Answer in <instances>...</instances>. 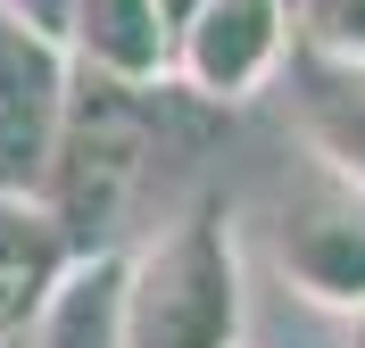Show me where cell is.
Instances as JSON below:
<instances>
[{
  "instance_id": "1",
  "label": "cell",
  "mask_w": 365,
  "mask_h": 348,
  "mask_svg": "<svg viewBox=\"0 0 365 348\" xmlns=\"http://www.w3.org/2000/svg\"><path fill=\"white\" fill-rule=\"evenodd\" d=\"M250 265L225 199L182 208L141 249H125V348H241Z\"/></svg>"
},
{
  "instance_id": "2",
  "label": "cell",
  "mask_w": 365,
  "mask_h": 348,
  "mask_svg": "<svg viewBox=\"0 0 365 348\" xmlns=\"http://www.w3.org/2000/svg\"><path fill=\"white\" fill-rule=\"evenodd\" d=\"M150 158V92H125L108 75L75 67L67 108H58V149H50V183H42V216L67 232V249H116L125 199L141 183Z\"/></svg>"
},
{
  "instance_id": "3",
  "label": "cell",
  "mask_w": 365,
  "mask_h": 348,
  "mask_svg": "<svg viewBox=\"0 0 365 348\" xmlns=\"http://www.w3.org/2000/svg\"><path fill=\"white\" fill-rule=\"evenodd\" d=\"M299 42V0H200L175 25L166 83L207 108H250Z\"/></svg>"
},
{
  "instance_id": "4",
  "label": "cell",
  "mask_w": 365,
  "mask_h": 348,
  "mask_svg": "<svg viewBox=\"0 0 365 348\" xmlns=\"http://www.w3.org/2000/svg\"><path fill=\"white\" fill-rule=\"evenodd\" d=\"M67 83H75L67 42L0 0V199H34L42 208Z\"/></svg>"
},
{
  "instance_id": "5",
  "label": "cell",
  "mask_w": 365,
  "mask_h": 348,
  "mask_svg": "<svg viewBox=\"0 0 365 348\" xmlns=\"http://www.w3.org/2000/svg\"><path fill=\"white\" fill-rule=\"evenodd\" d=\"M274 265L307 307L365 315V199H299L274 224Z\"/></svg>"
},
{
  "instance_id": "6",
  "label": "cell",
  "mask_w": 365,
  "mask_h": 348,
  "mask_svg": "<svg viewBox=\"0 0 365 348\" xmlns=\"http://www.w3.org/2000/svg\"><path fill=\"white\" fill-rule=\"evenodd\" d=\"M67 58L125 92H158L175 33H166L158 0H67Z\"/></svg>"
},
{
  "instance_id": "7",
  "label": "cell",
  "mask_w": 365,
  "mask_h": 348,
  "mask_svg": "<svg viewBox=\"0 0 365 348\" xmlns=\"http://www.w3.org/2000/svg\"><path fill=\"white\" fill-rule=\"evenodd\" d=\"M25 348H125V249L75 257L25 324Z\"/></svg>"
},
{
  "instance_id": "8",
  "label": "cell",
  "mask_w": 365,
  "mask_h": 348,
  "mask_svg": "<svg viewBox=\"0 0 365 348\" xmlns=\"http://www.w3.org/2000/svg\"><path fill=\"white\" fill-rule=\"evenodd\" d=\"M67 265H75L67 232L50 224L34 199H0V332H25V324H34Z\"/></svg>"
},
{
  "instance_id": "9",
  "label": "cell",
  "mask_w": 365,
  "mask_h": 348,
  "mask_svg": "<svg viewBox=\"0 0 365 348\" xmlns=\"http://www.w3.org/2000/svg\"><path fill=\"white\" fill-rule=\"evenodd\" d=\"M307 141L324 149L341 183L365 191V75H324L307 92Z\"/></svg>"
},
{
  "instance_id": "10",
  "label": "cell",
  "mask_w": 365,
  "mask_h": 348,
  "mask_svg": "<svg viewBox=\"0 0 365 348\" xmlns=\"http://www.w3.org/2000/svg\"><path fill=\"white\" fill-rule=\"evenodd\" d=\"M299 33L324 75H365V0H299Z\"/></svg>"
},
{
  "instance_id": "11",
  "label": "cell",
  "mask_w": 365,
  "mask_h": 348,
  "mask_svg": "<svg viewBox=\"0 0 365 348\" xmlns=\"http://www.w3.org/2000/svg\"><path fill=\"white\" fill-rule=\"evenodd\" d=\"M191 9H200V0H158V17H166V33H175V25L191 17Z\"/></svg>"
},
{
  "instance_id": "12",
  "label": "cell",
  "mask_w": 365,
  "mask_h": 348,
  "mask_svg": "<svg viewBox=\"0 0 365 348\" xmlns=\"http://www.w3.org/2000/svg\"><path fill=\"white\" fill-rule=\"evenodd\" d=\"M349 348H365V315H349Z\"/></svg>"
},
{
  "instance_id": "13",
  "label": "cell",
  "mask_w": 365,
  "mask_h": 348,
  "mask_svg": "<svg viewBox=\"0 0 365 348\" xmlns=\"http://www.w3.org/2000/svg\"><path fill=\"white\" fill-rule=\"evenodd\" d=\"M0 348H25V332H0Z\"/></svg>"
}]
</instances>
